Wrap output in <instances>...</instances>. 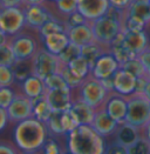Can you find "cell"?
<instances>
[{"instance_id": "obj_32", "label": "cell", "mask_w": 150, "mask_h": 154, "mask_svg": "<svg viewBox=\"0 0 150 154\" xmlns=\"http://www.w3.org/2000/svg\"><path fill=\"white\" fill-rule=\"evenodd\" d=\"M60 74L63 77L64 81L67 82V85H68L73 91L76 90V88H79V87L81 86V84L83 82V80H85V79L80 78L79 75H76L67 65H62V66H61Z\"/></svg>"}, {"instance_id": "obj_38", "label": "cell", "mask_w": 150, "mask_h": 154, "mask_svg": "<svg viewBox=\"0 0 150 154\" xmlns=\"http://www.w3.org/2000/svg\"><path fill=\"white\" fill-rule=\"evenodd\" d=\"M44 81H45V85H46V90H55V88L69 87L60 73H54V74H52V75L46 78Z\"/></svg>"}, {"instance_id": "obj_16", "label": "cell", "mask_w": 150, "mask_h": 154, "mask_svg": "<svg viewBox=\"0 0 150 154\" xmlns=\"http://www.w3.org/2000/svg\"><path fill=\"white\" fill-rule=\"evenodd\" d=\"M123 45L134 57H138L149 47V38L146 31L130 32L123 31Z\"/></svg>"}, {"instance_id": "obj_49", "label": "cell", "mask_w": 150, "mask_h": 154, "mask_svg": "<svg viewBox=\"0 0 150 154\" xmlns=\"http://www.w3.org/2000/svg\"><path fill=\"white\" fill-rule=\"evenodd\" d=\"M141 135L150 142V120L141 128Z\"/></svg>"}, {"instance_id": "obj_35", "label": "cell", "mask_w": 150, "mask_h": 154, "mask_svg": "<svg viewBox=\"0 0 150 154\" xmlns=\"http://www.w3.org/2000/svg\"><path fill=\"white\" fill-rule=\"evenodd\" d=\"M15 82L12 67L0 65V87H11Z\"/></svg>"}, {"instance_id": "obj_21", "label": "cell", "mask_w": 150, "mask_h": 154, "mask_svg": "<svg viewBox=\"0 0 150 154\" xmlns=\"http://www.w3.org/2000/svg\"><path fill=\"white\" fill-rule=\"evenodd\" d=\"M69 109L74 114L79 125H92L95 112H96L95 108H93L88 103L80 100V99H76V98H74V101H73L72 107Z\"/></svg>"}, {"instance_id": "obj_34", "label": "cell", "mask_w": 150, "mask_h": 154, "mask_svg": "<svg viewBox=\"0 0 150 154\" xmlns=\"http://www.w3.org/2000/svg\"><path fill=\"white\" fill-rule=\"evenodd\" d=\"M123 31H130V32H140V31H146V27L147 24L143 23L142 20H140L137 18H134V17H129V15H125L124 19H123Z\"/></svg>"}, {"instance_id": "obj_8", "label": "cell", "mask_w": 150, "mask_h": 154, "mask_svg": "<svg viewBox=\"0 0 150 154\" xmlns=\"http://www.w3.org/2000/svg\"><path fill=\"white\" fill-rule=\"evenodd\" d=\"M11 45L16 60H29L40 48L39 41L33 34L25 33L24 31L10 38Z\"/></svg>"}, {"instance_id": "obj_19", "label": "cell", "mask_w": 150, "mask_h": 154, "mask_svg": "<svg viewBox=\"0 0 150 154\" xmlns=\"http://www.w3.org/2000/svg\"><path fill=\"white\" fill-rule=\"evenodd\" d=\"M140 138H141V128L127 121L120 124L115 132V141H117L125 147H129Z\"/></svg>"}, {"instance_id": "obj_1", "label": "cell", "mask_w": 150, "mask_h": 154, "mask_svg": "<svg viewBox=\"0 0 150 154\" xmlns=\"http://www.w3.org/2000/svg\"><path fill=\"white\" fill-rule=\"evenodd\" d=\"M50 138V132L45 122L32 116L16 122L13 129V140L22 153L40 152Z\"/></svg>"}, {"instance_id": "obj_10", "label": "cell", "mask_w": 150, "mask_h": 154, "mask_svg": "<svg viewBox=\"0 0 150 154\" xmlns=\"http://www.w3.org/2000/svg\"><path fill=\"white\" fill-rule=\"evenodd\" d=\"M120 67L121 64L117 61V59L110 52L107 51L98 58V60L92 67L90 74L99 80H103L107 78H112Z\"/></svg>"}, {"instance_id": "obj_33", "label": "cell", "mask_w": 150, "mask_h": 154, "mask_svg": "<svg viewBox=\"0 0 150 154\" xmlns=\"http://www.w3.org/2000/svg\"><path fill=\"white\" fill-rule=\"evenodd\" d=\"M121 68L128 71L129 73H131L134 77H136V78L146 77L144 67H143V65L141 63V60L138 59V57L131 58V59H129L128 61L121 64Z\"/></svg>"}, {"instance_id": "obj_44", "label": "cell", "mask_w": 150, "mask_h": 154, "mask_svg": "<svg viewBox=\"0 0 150 154\" xmlns=\"http://www.w3.org/2000/svg\"><path fill=\"white\" fill-rule=\"evenodd\" d=\"M138 59L141 60V63L144 67L146 77L150 79V46L138 55Z\"/></svg>"}, {"instance_id": "obj_3", "label": "cell", "mask_w": 150, "mask_h": 154, "mask_svg": "<svg viewBox=\"0 0 150 154\" xmlns=\"http://www.w3.org/2000/svg\"><path fill=\"white\" fill-rule=\"evenodd\" d=\"M74 91H76V95H74V98L85 101L95 109L103 107L109 94L112 93L102 85L101 80L94 78L92 74L88 75L81 84V86Z\"/></svg>"}, {"instance_id": "obj_48", "label": "cell", "mask_w": 150, "mask_h": 154, "mask_svg": "<svg viewBox=\"0 0 150 154\" xmlns=\"http://www.w3.org/2000/svg\"><path fill=\"white\" fill-rule=\"evenodd\" d=\"M130 2H131V0H109V4H110L112 7L120 8V10H123V11L127 10V7L129 6Z\"/></svg>"}, {"instance_id": "obj_20", "label": "cell", "mask_w": 150, "mask_h": 154, "mask_svg": "<svg viewBox=\"0 0 150 154\" xmlns=\"http://www.w3.org/2000/svg\"><path fill=\"white\" fill-rule=\"evenodd\" d=\"M20 90H21V93H24L29 99H35L45 95L46 85L42 79L32 74L27 79H25L22 82H20Z\"/></svg>"}, {"instance_id": "obj_29", "label": "cell", "mask_w": 150, "mask_h": 154, "mask_svg": "<svg viewBox=\"0 0 150 154\" xmlns=\"http://www.w3.org/2000/svg\"><path fill=\"white\" fill-rule=\"evenodd\" d=\"M61 116H62V112H55L54 111L52 113L50 118L47 120L46 126H47V129L50 132V135H53V137L66 135V132L63 129Z\"/></svg>"}, {"instance_id": "obj_47", "label": "cell", "mask_w": 150, "mask_h": 154, "mask_svg": "<svg viewBox=\"0 0 150 154\" xmlns=\"http://www.w3.org/2000/svg\"><path fill=\"white\" fill-rule=\"evenodd\" d=\"M8 122H11V121H10V118H8V114H7V109L0 107V132L2 129L6 128Z\"/></svg>"}, {"instance_id": "obj_40", "label": "cell", "mask_w": 150, "mask_h": 154, "mask_svg": "<svg viewBox=\"0 0 150 154\" xmlns=\"http://www.w3.org/2000/svg\"><path fill=\"white\" fill-rule=\"evenodd\" d=\"M16 92L11 87H0V107L7 109L13 99L15 98Z\"/></svg>"}, {"instance_id": "obj_50", "label": "cell", "mask_w": 150, "mask_h": 154, "mask_svg": "<svg viewBox=\"0 0 150 154\" xmlns=\"http://www.w3.org/2000/svg\"><path fill=\"white\" fill-rule=\"evenodd\" d=\"M10 41V37L5 33V32H2L1 29H0V46H2V45H5V44H7Z\"/></svg>"}, {"instance_id": "obj_53", "label": "cell", "mask_w": 150, "mask_h": 154, "mask_svg": "<svg viewBox=\"0 0 150 154\" xmlns=\"http://www.w3.org/2000/svg\"><path fill=\"white\" fill-rule=\"evenodd\" d=\"M22 154H40L39 152H33V153H22Z\"/></svg>"}, {"instance_id": "obj_42", "label": "cell", "mask_w": 150, "mask_h": 154, "mask_svg": "<svg viewBox=\"0 0 150 154\" xmlns=\"http://www.w3.org/2000/svg\"><path fill=\"white\" fill-rule=\"evenodd\" d=\"M88 23V20L79 12V11H75L74 13H72L70 15H68L66 19H64V24L66 27H74V26L82 25V24H86Z\"/></svg>"}, {"instance_id": "obj_46", "label": "cell", "mask_w": 150, "mask_h": 154, "mask_svg": "<svg viewBox=\"0 0 150 154\" xmlns=\"http://www.w3.org/2000/svg\"><path fill=\"white\" fill-rule=\"evenodd\" d=\"M24 6V0H0V8Z\"/></svg>"}, {"instance_id": "obj_43", "label": "cell", "mask_w": 150, "mask_h": 154, "mask_svg": "<svg viewBox=\"0 0 150 154\" xmlns=\"http://www.w3.org/2000/svg\"><path fill=\"white\" fill-rule=\"evenodd\" d=\"M104 154H129V152H128V147L118 143L117 141H114L110 145L106 146Z\"/></svg>"}, {"instance_id": "obj_36", "label": "cell", "mask_w": 150, "mask_h": 154, "mask_svg": "<svg viewBox=\"0 0 150 154\" xmlns=\"http://www.w3.org/2000/svg\"><path fill=\"white\" fill-rule=\"evenodd\" d=\"M16 63V58L14 55L11 45L7 42L2 46H0V65H5V66H11Z\"/></svg>"}, {"instance_id": "obj_41", "label": "cell", "mask_w": 150, "mask_h": 154, "mask_svg": "<svg viewBox=\"0 0 150 154\" xmlns=\"http://www.w3.org/2000/svg\"><path fill=\"white\" fill-rule=\"evenodd\" d=\"M61 119H62V125H63V129L66 132V134H68L69 132H72L75 127L79 126V122L77 120L75 119L74 114L72 113L70 109H67V111H63L62 116H61Z\"/></svg>"}, {"instance_id": "obj_2", "label": "cell", "mask_w": 150, "mask_h": 154, "mask_svg": "<svg viewBox=\"0 0 150 154\" xmlns=\"http://www.w3.org/2000/svg\"><path fill=\"white\" fill-rule=\"evenodd\" d=\"M66 147L70 154H104L106 142L92 125H79L66 134Z\"/></svg>"}, {"instance_id": "obj_25", "label": "cell", "mask_w": 150, "mask_h": 154, "mask_svg": "<svg viewBox=\"0 0 150 154\" xmlns=\"http://www.w3.org/2000/svg\"><path fill=\"white\" fill-rule=\"evenodd\" d=\"M32 103H33V116L46 124L52 113L54 112L47 101L46 97L42 95L35 99H32Z\"/></svg>"}, {"instance_id": "obj_15", "label": "cell", "mask_w": 150, "mask_h": 154, "mask_svg": "<svg viewBox=\"0 0 150 154\" xmlns=\"http://www.w3.org/2000/svg\"><path fill=\"white\" fill-rule=\"evenodd\" d=\"M118 125L120 124L108 114V112L104 109V107H101L99 109H96L93 122H92L93 128L103 138H107V137H110L112 134H115Z\"/></svg>"}, {"instance_id": "obj_6", "label": "cell", "mask_w": 150, "mask_h": 154, "mask_svg": "<svg viewBox=\"0 0 150 154\" xmlns=\"http://www.w3.org/2000/svg\"><path fill=\"white\" fill-rule=\"evenodd\" d=\"M32 65L33 74L42 80L54 73H60L62 66L59 57L47 51L44 46H40V48L32 58Z\"/></svg>"}, {"instance_id": "obj_4", "label": "cell", "mask_w": 150, "mask_h": 154, "mask_svg": "<svg viewBox=\"0 0 150 154\" xmlns=\"http://www.w3.org/2000/svg\"><path fill=\"white\" fill-rule=\"evenodd\" d=\"M90 25L95 41H98L107 50H109V46L112 45L114 39L123 31L122 21L112 17L108 13L90 21Z\"/></svg>"}, {"instance_id": "obj_37", "label": "cell", "mask_w": 150, "mask_h": 154, "mask_svg": "<svg viewBox=\"0 0 150 154\" xmlns=\"http://www.w3.org/2000/svg\"><path fill=\"white\" fill-rule=\"evenodd\" d=\"M129 154H150V142L141 135L133 145L128 147Z\"/></svg>"}, {"instance_id": "obj_28", "label": "cell", "mask_w": 150, "mask_h": 154, "mask_svg": "<svg viewBox=\"0 0 150 154\" xmlns=\"http://www.w3.org/2000/svg\"><path fill=\"white\" fill-rule=\"evenodd\" d=\"M67 66L74 72L76 75H79L82 79H86L88 75H90V72H92V66L89 65V63L82 55L75 58L74 60H72Z\"/></svg>"}, {"instance_id": "obj_54", "label": "cell", "mask_w": 150, "mask_h": 154, "mask_svg": "<svg viewBox=\"0 0 150 154\" xmlns=\"http://www.w3.org/2000/svg\"><path fill=\"white\" fill-rule=\"evenodd\" d=\"M47 1H50V2H55L56 0H47Z\"/></svg>"}, {"instance_id": "obj_51", "label": "cell", "mask_w": 150, "mask_h": 154, "mask_svg": "<svg viewBox=\"0 0 150 154\" xmlns=\"http://www.w3.org/2000/svg\"><path fill=\"white\" fill-rule=\"evenodd\" d=\"M47 0H24V6L26 5H44Z\"/></svg>"}, {"instance_id": "obj_39", "label": "cell", "mask_w": 150, "mask_h": 154, "mask_svg": "<svg viewBox=\"0 0 150 154\" xmlns=\"http://www.w3.org/2000/svg\"><path fill=\"white\" fill-rule=\"evenodd\" d=\"M67 151H63L62 147L60 146V143L56 141L55 139L52 138V135H50V138L47 139L46 143L44 145L42 149L39 152L40 154H66Z\"/></svg>"}, {"instance_id": "obj_31", "label": "cell", "mask_w": 150, "mask_h": 154, "mask_svg": "<svg viewBox=\"0 0 150 154\" xmlns=\"http://www.w3.org/2000/svg\"><path fill=\"white\" fill-rule=\"evenodd\" d=\"M80 55H81V46L76 45L74 42H69L66 46V48L58 57H59L61 64L68 65L72 60H74L75 58H77Z\"/></svg>"}, {"instance_id": "obj_18", "label": "cell", "mask_w": 150, "mask_h": 154, "mask_svg": "<svg viewBox=\"0 0 150 154\" xmlns=\"http://www.w3.org/2000/svg\"><path fill=\"white\" fill-rule=\"evenodd\" d=\"M66 32L68 34V38L70 40V42H74V44L81 46V47L95 41L94 33H93V29H92V25H90L89 21L86 24H82V25L68 27Z\"/></svg>"}, {"instance_id": "obj_7", "label": "cell", "mask_w": 150, "mask_h": 154, "mask_svg": "<svg viewBox=\"0 0 150 154\" xmlns=\"http://www.w3.org/2000/svg\"><path fill=\"white\" fill-rule=\"evenodd\" d=\"M26 27L24 6L0 8V29L10 38L22 32Z\"/></svg>"}, {"instance_id": "obj_14", "label": "cell", "mask_w": 150, "mask_h": 154, "mask_svg": "<svg viewBox=\"0 0 150 154\" xmlns=\"http://www.w3.org/2000/svg\"><path fill=\"white\" fill-rule=\"evenodd\" d=\"M103 107L108 112V114L118 124H122L125 121L127 111H128L127 97L121 95L116 92H112Z\"/></svg>"}, {"instance_id": "obj_24", "label": "cell", "mask_w": 150, "mask_h": 154, "mask_svg": "<svg viewBox=\"0 0 150 154\" xmlns=\"http://www.w3.org/2000/svg\"><path fill=\"white\" fill-rule=\"evenodd\" d=\"M67 31V27L66 24L61 18H58V17H53L50 18V20H47L44 25L41 26L39 29L37 31L38 35L40 40L46 37H48L50 34H54V33H60V32H66Z\"/></svg>"}, {"instance_id": "obj_52", "label": "cell", "mask_w": 150, "mask_h": 154, "mask_svg": "<svg viewBox=\"0 0 150 154\" xmlns=\"http://www.w3.org/2000/svg\"><path fill=\"white\" fill-rule=\"evenodd\" d=\"M148 99L150 100V79L148 78L147 79V82H146V86H144V90H143V93Z\"/></svg>"}, {"instance_id": "obj_11", "label": "cell", "mask_w": 150, "mask_h": 154, "mask_svg": "<svg viewBox=\"0 0 150 154\" xmlns=\"http://www.w3.org/2000/svg\"><path fill=\"white\" fill-rule=\"evenodd\" d=\"M45 97L52 107V109L55 112H63L69 109L74 101V93H73V90L69 87L46 90Z\"/></svg>"}, {"instance_id": "obj_9", "label": "cell", "mask_w": 150, "mask_h": 154, "mask_svg": "<svg viewBox=\"0 0 150 154\" xmlns=\"http://www.w3.org/2000/svg\"><path fill=\"white\" fill-rule=\"evenodd\" d=\"M7 114L11 122H20L33 116V103L32 99L26 97L24 93H16L15 98L7 108Z\"/></svg>"}, {"instance_id": "obj_30", "label": "cell", "mask_w": 150, "mask_h": 154, "mask_svg": "<svg viewBox=\"0 0 150 154\" xmlns=\"http://www.w3.org/2000/svg\"><path fill=\"white\" fill-rule=\"evenodd\" d=\"M54 7L60 14V18L64 21L68 15L77 11V0H56L54 2Z\"/></svg>"}, {"instance_id": "obj_23", "label": "cell", "mask_w": 150, "mask_h": 154, "mask_svg": "<svg viewBox=\"0 0 150 154\" xmlns=\"http://www.w3.org/2000/svg\"><path fill=\"white\" fill-rule=\"evenodd\" d=\"M125 15L137 18L146 23L150 24V0H131L129 6L125 10Z\"/></svg>"}, {"instance_id": "obj_5", "label": "cell", "mask_w": 150, "mask_h": 154, "mask_svg": "<svg viewBox=\"0 0 150 154\" xmlns=\"http://www.w3.org/2000/svg\"><path fill=\"white\" fill-rule=\"evenodd\" d=\"M128 111L125 121L142 128L150 120V100L142 93H134L127 97Z\"/></svg>"}, {"instance_id": "obj_26", "label": "cell", "mask_w": 150, "mask_h": 154, "mask_svg": "<svg viewBox=\"0 0 150 154\" xmlns=\"http://www.w3.org/2000/svg\"><path fill=\"white\" fill-rule=\"evenodd\" d=\"M107 51H109V50H107L106 47H103L98 41H93V42L87 44V45H85V46L81 47V55L93 67V65L95 64V61L98 60V58L100 57L101 54H103L104 52Z\"/></svg>"}, {"instance_id": "obj_55", "label": "cell", "mask_w": 150, "mask_h": 154, "mask_svg": "<svg viewBox=\"0 0 150 154\" xmlns=\"http://www.w3.org/2000/svg\"><path fill=\"white\" fill-rule=\"evenodd\" d=\"M66 154H70V153H68V152H66Z\"/></svg>"}, {"instance_id": "obj_22", "label": "cell", "mask_w": 150, "mask_h": 154, "mask_svg": "<svg viewBox=\"0 0 150 154\" xmlns=\"http://www.w3.org/2000/svg\"><path fill=\"white\" fill-rule=\"evenodd\" d=\"M70 42V40L68 38L67 32H60V33H54L50 34L46 38L41 39V44L42 46L50 51V53L59 55L61 52L66 48V46Z\"/></svg>"}, {"instance_id": "obj_17", "label": "cell", "mask_w": 150, "mask_h": 154, "mask_svg": "<svg viewBox=\"0 0 150 154\" xmlns=\"http://www.w3.org/2000/svg\"><path fill=\"white\" fill-rule=\"evenodd\" d=\"M136 79L137 78L134 77L131 73L120 67L112 75L114 92L124 97L134 94L136 90Z\"/></svg>"}, {"instance_id": "obj_12", "label": "cell", "mask_w": 150, "mask_h": 154, "mask_svg": "<svg viewBox=\"0 0 150 154\" xmlns=\"http://www.w3.org/2000/svg\"><path fill=\"white\" fill-rule=\"evenodd\" d=\"M26 19V27L38 31L50 18L55 17L52 14L48 7L44 5H26L24 6Z\"/></svg>"}, {"instance_id": "obj_27", "label": "cell", "mask_w": 150, "mask_h": 154, "mask_svg": "<svg viewBox=\"0 0 150 154\" xmlns=\"http://www.w3.org/2000/svg\"><path fill=\"white\" fill-rule=\"evenodd\" d=\"M14 78L16 82H22L25 79L33 74V65L32 59L29 60H16V63L12 66Z\"/></svg>"}, {"instance_id": "obj_13", "label": "cell", "mask_w": 150, "mask_h": 154, "mask_svg": "<svg viewBox=\"0 0 150 154\" xmlns=\"http://www.w3.org/2000/svg\"><path fill=\"white\" fill-rule=\"evenodd\" d=\"M109 8V0H77V11L89 23L107 14Z\"/></svg>"}, {"instance_id": "obj_45", "label": "cell", "mask_w": 150, "mask_h": 154, "mask_svg": "<svg viewBox=\"0 0 150 154\" xmlns=\"http://www.w3.org/2000/svg\"><path fill=\"white\" fill-rule=\"evenodd\" d=\"M0 154H22V152L16 147L15 143L1 141L0 142Z\"/></svg>"}]
</instances>
